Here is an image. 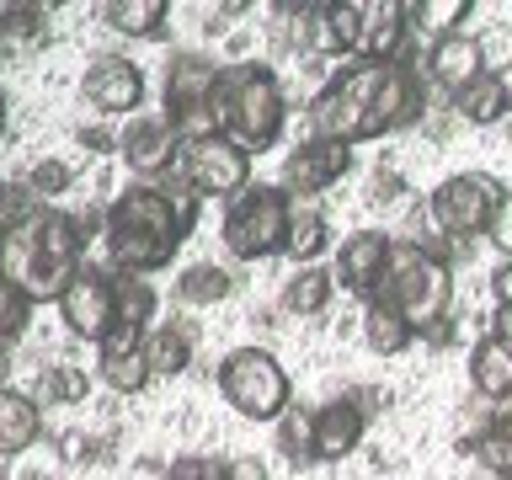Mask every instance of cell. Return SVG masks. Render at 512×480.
<instances>
[{
	"mask_svg": "<svg viewBox=\"0 0 512 480\" xmlns=\"http://www.w3.org/2000/svg\"><path fill=\"white\" fill-rule=\"evenodd\" d=\"M198 219V198L176 182H134L102 208V246L112 256V272L144 278L160 272L182 251V240Z\"/></svg>",
	"mask_w": 512,
	"mask_h": 480,
	"instance_id": "1",
	"label": "cell"
},
{
	"mask_svg": "<svg viewBox=\"0 0 512 480\" xmlns=\"http://www.w3.org/2000/svg\"><path fill=\"white\" fill-rule=\"evenodd\" d=\"M80 267H86V240L75 230V214L38 208L0 235V283H11L27 304H59Z\"/></svg>",
	"mask_w": 512,
	"mask_h": 480,
	"instance_id": "2",
	"label": "cell"
},
{
	"mask_svg": "<svg viewBox=\"0 0 512 480\" xmlns=\"http://www.w3.org/2000/svg\"><path fill=\"white\" fill-rule=\"evenodd\" d=\"M283 123H288V96H283V80L256 59H240V64H224L219 75V91H214V128L219 139H230L235 150L246 155H262L283 139Z\"/></svg>",
	"mask_w": 512,
	"mask_h": 480,
	"instance_id": "3",
	"label": "cell"
},
{
	"mask_svg": "<svg viewBox=\"0 0 512 480\" xmlns=\"http://www.w3.org/2000/svg\"><path fill=\"white\" fill-rule=\"evenodd\" d=\"M374 299L390 304L416 336H427L454 310V267L443 262V251H427L416 240H395L390 267H384V283Z\"/></svg>",
	"mask_w": 512,
	"mask_h": 480,
	"instance_id": "4",
	"label": "cell"
},
{
	"mask_svg": "<svg viewBox=\"0 0 512 480\" xmlns=\"http://www.w3.org/2000/svg\"><path fill=\"white\" fill-rule=\"evenodd\" d=\"M384 75H390V64H374V59L342 64L310 102V134L326 144L374 139V102H379Z\"/></svg>",
	"mask_w": 512,
	"mask_h": 480,
	"instance_id": "5",
	"label": "cell"
},
{
	"mask_svg": "<svg viewBox=\"0 0 512 480\" xmlns=\"http://www.w3.org/2000/svg\"><path fill=\"white\" fill-rule=\"evenodd\" d=\"M288 224H294V198L278 182H251L240 198L224 203L219 235L235 262H272L288 246Z\"/></svg>",
	"mask_w": 512,
	"mask_h": 480,
	"instance_id": "6",
	"label": "cell"
},
{
	"mask_svg": "<svg viewBox=\"0 0 512 480\" xmlns=\"http://www.w3.org/2000/svg\"><path fill=\"white\" fill-rule=\"evenodd\" d=\"M219 395L224 406L246 422H278V416L294 406V384H288V368L272 358L267 347H235L224 352L219 363Z\"/></svg>",
	"mask_w": 512,
	"mask_h": 480,
	"instance_id": "7",
	"label": "cell"
},
{
	"mask_svg": "<svg viewBox=\"0 0 512 480\" xmlns=\"http://www.w3.org/2000/svg\"><path fill=\"white\" fill-rule=\"evenodd\" d=\"M171 182L187 187L192 198H240L251 187V155L235 150L230 139L208 134V139H187L176 150V166H171Z\"/></svg>",
	"mask_w": 512,
	"mask_h": 480,
	"instance_id": "8",
	"label": "cell"
},
{
	"mask_svg": "<svg viewBox=\"0 0 512 480\" xmlns=\"http://www.w3.org/2000/svg\"><path fill=\"white\" fill-rule=\"evenodd\" d=\"M502 192L507 187L496 182L491 171H459V176H448V182L432 187L427 214L448 240H475V235L491 230V214H496V203H502Z\"/></svg>",
	"mask_w": 512,
	"mask_h": 480,
	"instance_id": "9",
	"label": "cell"
},
{
	"mask_svg": "<svg viewBox=\"0 0 512 480\" xmlns=\"http://www.w3.org/2000/svg\"><path fill=\"white\" fill-rule=\"evenodd\" d=\"M59 320L64 331L80 336V342H96L102 347V336L118 326V299H112V272L107 267H80L70 288L59 294Z\"/></svg>",
	"mask_w": 512,
	"mask_h": 480,
	"instance_id": "10",
	"label": "cell"
},
{
	"mask_svg": "<svg viewBox=\"0 0 512 480\" xmlns=\"http://www.w3.org/2000/svg\"><path fill=\"white\" fill-rule=\"evenodd\" d=\"M219 75L224 64L214 54H198V48H187V54H171L166 64V118H198V112H214V91H219Z\"/></svg>",
	"mask_w": 512,
	"mask_h": 480,
	"instance_id": "11",
	"label": "cell"
},
{
	"mask_svg": "<svg viewBox=\"0 0 512 480\" xmlns=\"http://www.w3.org/2000/svg\"><path fill=\"white\" fill-rule=\"evenodd\" d=\"M80 96L102 112V118H139V102H144V70L134 59H118V54H102L91 59L86 80H80Z\"/></svg>",
	"mask_w": 512,
	"mask_h": 480,
	"instance_id": "12",
	"label": "cell"
},
{
	"mask_svg": "<svg viewBox=\"0 0 512 480\" xmlns=\"http://www.w3.org/2000/svg\"><path fill=\"white\" fill-rule=\"evenodd\" d=\"M347 171H352V144L310 139V144H299V150L283 160L278 187H283L294 203H304V198H315V192H326L331 182H342Z\"/></svg>",
	"mask_w": 512,
	"mask_h": 480,
	"instance_id": "13",
	"label": "cell"
},
{
	"mask_svg": "<svg viewBox=\"0 0 512 480\" xmlns=\"http://www.w3.org/2000/svg\"><path fill=\"white\" fill-rule=\"evenodd\" d=\"M390 251H395V235L384 230H358L336 246V262H331V278L347 288V294H363L374 299L379 283H384V267H390Z\"/></svg>",
	"mask_w": 512,
	"mask_h": 480,
	"instance_id": "14",
	"label": "cell"
},
{
	"mask_svg": "<svg viewBox=\"0 0 512 480\" xmlns=\"http://www.w3.org/2000/svg\"><path fill=\"white\" fill-rule=\"evenodd\" d=\"M176 150H182V139H176V128L166 112H150V118H128V128L118 134V155L128 160V171H139L144 182H155V176H171L176 166Z\"/></svg>",
	"mask_w": 512,
	"mask_h": 480,
	"instance_id": "15",
	"label": "cell"
},
{
	"mask_svg": "<svg viewBox=\"0 0 512 480\" xmlns=\"http://www.w3.org/2000/svg\"><path fill=\"white\" fill-rule=\"evenodd\" d=\"M422 112H427L422 70H416L411 59L390 64V75H384V86H379V102H374V134H400V128H411Z\"/></svg>",
	"mask_w": 512,
	"mask_h": 480,
	"instance_id": "16",
	"label": "cell"
},
{
	"mask_svg": "<svg viewBox=\"0 0 512 480\" xmlns=\"http://www.w3.org/2000/svg\"><path fill=\"white\" fill-rule=\"evenodd\" d=\"M475 75H486V43L470 38L464 27L427 48V80H432V86H443L448 96H459Z\"/></svg>",
	"mask_w": 512,
	"mask_h": 480,
	"instance_id": "17",
	"label": "cell"
},
{
	"mask_svg": "<svg viewBox=\"0 0 512 480\" xmlns=\"http://www.w3.org/2000/svg\"><path fill=\"white\" fill-rule=\"evenodd\" d=\"M363 432H368V416L352 406L347 395H336V400H326V406H315V459H320V464H336V459L358 454Z\"/></svg>",
	"mask_w": 512,
	"mask_h": 480,
	"instance_id": "18",
	"label": "cell"
},
{
	"mask_svg": "<svg viewBox=\"0 0 512 480\" xmlns=\"http://www.w3.org/2000/svg\"><path fill=\"white\" fill-rule=\"evenodd\" d=\"M406 38H411V27H406V6H400V0L363 6V48H358V59L400 64V59H411L406 54Z\"/></svg>",
	"mask_w": 512,
	"mask_h": 480,
	"instance_id": "19",
	"label": "cell"
},
{
	"mask_svg": "<svg viewBox=\"0 0 512 480\" xmlns=\"http://www.w3.org/2000/svg\"><path fill=\"white\" fill-rule=\"evenodd\" d=\"M310 48L320 59H342L363 48V6H347V0H331V6H315L310 22Z\"/></svg>",
	"mask_w": 512,
	"mask_h": 480,
	"instance_id": "20",
	"label": "cell"
},
{
	"mask_svg": "<svg viewBox=\"0 0 512 480\" xmlns=\"http://www.w3.org/2000/svg\"><path fill=\"white\" fill-rule=\"evenodd\" d=\"M43 438V406L27 390H6L0 384V464L27 454Z\"/></svg>",
	"mask_w": 512,
	"mask_h": 480,
	"instance_id": "21",
	"label": "cell"
},
{
	"mask_svg": "<svg viewBox=\"0 0 512 480\" xmlns=\"http://www.w3.org/2000/svg\"><path fill=\"white\" fill-rule=\"evenodd\" d=\"M192 347H198V326L182 320V315L144 331V363H150V374H187Z\"/></svg>",
	"mask_w": 512,
	"mask_h": 480,
	"instance_id": "22",
	"label": "cell"
},
{
	"mask_svg": "<svg viewBox=\"0 0 512 480\" xmlns=\"http://www.w3.org/2000/svg\"><path fill=\"white\" fill-rule=\"evenodd\" d=\"M448 107H454V118L470 123V128H496V123L512 118V102H507V91H502V80H496V70L475 75L459 96H448Z\"/></svg>",
	"mask_w": 512,
	"mask_h": 480,
	"instance_id": "23",
	"label": "cell"
},
{
	"mask_svg": "<svg viewBox=\"0 0 512 480\" xmlns=\"http://www.w3.org/2000/svg\"><path fill=\"white\" fill-rule=\"evenodd\" d=\"M470 390L480 400H512V347L491 331L470 347Z\"/></svg>",
	"mask_w": 512,
	"mask_h": 480,
	"instance_id": "24",
	"label": "cell"
},
{
	"mask_svg": "<svg viewBox=\"0 0 512 480\" xmlns=\"http://www.w3.org/2000/svg\"><path fill=\"white\" fill-rule=\"evenodd\" d=\"M331 294H336L331 267H294V278H288V283H283V294H278V310H283V315L310 320V315H326Z\"/></svg>",
	"mask_w": 512,
	"mask_h": 480,
	"instance_id": "25",
	"label": "cell"
},
{
	"mask_svg": "<svg viewBox=\"0 0 512 480\" xmlns=\"http://www.w3.org/2000/svg\"><path fill=\"white\" fill-rule=\"evenodd\" d=\"M326 246H331V224H326V214H320V208H310V203H294V224H288V246H283V256H288V262H299V267H320Z\"/></svg>",
	"mask_w": 512,
	"mask_h": 480,
	"instance_id": "26",
	"label": "cell"
},
{
	"mask_svg": "<svg viewBox=\"0 0 512 480\" xmlns=\"http://www.w3.org/2000/svg\"><path fill=\"white\" fill-rule=\"evenodd\" d=\"M358 326H363L368 352H379V358H400V352L416 342V331L390 310V304H379V299H368V304H363V320H358Z\"/></svg>",
	"mask_w": 512,
	"mask_h": 480,
	"instance_id": "27",
	"label": "cell"
},
{
	"mask_svg": "<svg viewBox=\"0 0 512 480\" xmlns=\"http://www.w3.org/2000/svg\"><path fill=\"white\" fill-rule=\"evenodd\" d=\"M166 16H171L166 0H107L102 6V22L123 38H160Z\"/></svg>",
	"mask_w": 512,
	"mask_h": 480,
	"instance_id": "28",
	"label": "cell"
},
{
	"mask_svg": "<svg viewBox=\"0 0 512 480\" xmlns=\"http://www.w3.org/2000/svg\"><path fill=\"white\" fill-rule=\"evenodd\" d=\"M475 16V0H406V27L411 32H432V43L459 32V22Z\"/></svg>",
	"mask_w": 512,
	"mask_h": 480,
	"instance_id": "29",
	"label": "cell"
},
{
	"mask_svg": "<svg viewBox=\"0 0 512 480\" xmlns=\"http://www.w3.org/2000/svg\"><path fill=\"white\" fill-rule=\"evenodd\" d=\"M112 299H118V326H134V331L155 326L160 294H155L150 278H123V272H112Z\"/></svg>",
	"mask_w": 512,
	"mask_h": 480,
	"instance_id": "30",
	"label": "cell"
},
{
	"mask_svg": "<svg viewBox=\"0 0 512 480\" xmlns=\"http://www.w3.org/2000/svg\"><path fill=\"white\" fill-rule=\"evenodd\" d=\"M230 288H235V278L219 262H192L182 278H176V299L192 304V310H208V304L230 299Z\"/></svg>",
	"mask_w": 512,
	"mask_h": 480,
	"instance_id": "31",
	"label": "cell"
},
{
	"mask_svg": "<svg viewBox=\"0 0 512 480\" xmlns=\"http://www.w3.org/2000/svg\"><path fill=\"white\" fill-rule=\"evenodd\" d=\"M459 454H475L491 475L512 480V422H496V416H491V422L480 427L475 438H464V443H459Z\"/></svg>",
	"mask_w": 512,
	"mask_h": 480,
	"instance_id": "32",
	"label": "cell"
},
{
	"mask_svg": "<svg viewBox=\"0 0 512 480\" xmlns=\"http://www.w3.org/2000/svg\"><path fill=\"white\" fill-rule=\"evenodd\" d=\"M86 390H91V379L75 363H48L38 384H32V400L38 406H75V400H86Z\"/></svg>",
	"mask_w": 512,
	"mask_h": 480,
	"instance_id": "33",
	"label": "cell"
},
{
	"mask_svg": "<svg viewBox=\"0 0 512 480\" xmlns=\"http://www.w3.org/2000/svg\"><path fill=\"white\" fill-rule=\"evenodd\" d=\"M272 427H278V448L294 464L299 459H315V411L310 406H288Z\"/></svg>",
	"mask_w": 512,
	"mask_h": 480,
	"instance_id": "34",
	"label": "cell"
},
{
	"mask_svg": "<svg viewBox=\"0 0 512 480\" xmlns=\"http://www.w3.org/2000/svg\"><path fill=\"white\" fill-rule=\"evenodd\" d=\"M96 368H102V384L118 395H139L144 384H150V363H144V347L139 352H118V358H96Z\"/></svg>",
	"mask_w": 512,
	"mask_h": 480,
	"instance_id": "35",
	"label": "cell"
},
{
	"mask_svg": "<svg viewBox=\"0 0 512 480\" xmlns=\"http://www.w3.org/2000/svg\"><path fill=\"white\" fill-rule=\"evenodd\" d=\"M70 182H75V171L70 166H64V160H38V166H32L27 171V192H32V198H59V192H70Z\"/></svg>",
	"mask_w": 512,
	"mask_h": 480,
	"instance_id": "36",
	"label": "cell"
},
{
	"mask_svg": "<svg viewBox=\"0 0 512 480\" xmlns=\"http://www.w3.org/2000/svg\"><path fill=\"white\" fill-rule=\"evenodd\" d=\"M27 320H32V304L11 283H0V342H16L27 331Z\"/></svg>",
	"mask_w": 512,
	"mask_h": 480,
	"instance_id": "37",
	"label": "cell"
},
{
	"mask_svg": "<svg viewBox=\"0 0 512 480\" xmlns=\"http://www.w3.org/2000/svg\"><path fill=\"white\" fill-rule=\"evenodd\" d=\"M166 480H224V459L219 454H176L166 464Z\"/></svg>",
	"mask_w": 512,
	"mask_h": 480,
	"instance_id": "38",
	"label": "cell"
},
{
	"mask_svg": "<svg viewBox=\"0 0 512 480\" xmlns=\"http://www.w3.org/2000/svg\"><path fill=\"white\" fill-rule=\"evenodd\" d=\"M486 240L502 256H512V187L502 192V203H496V214H491V230H486Z\"/></svg>",
	"mask_w": 512,
	"mask_h": 480,
	"instance_id": "39",
	"label": "cell"
},
{
	"mask_svg": "<svg viewBox=\"0 0 512 480\" xmlns=\"http://www.w3.org/2000/svg\"><path fill=\"white\" fill-rule=\"evenodd\" d=\"M144 347V331H134V326H112L107 336H102V358H118V352H139Z\"/></svg>",
	"mask_w": 512,
	"mask_h": 480,
	"instance_id": "40",
	"label": "cell"
},
{
	"mask_svg": "<svg viewBox=\"0 0 512 480\" xmlns=\"http://www.w3.org/2000/svg\"><path fill=\"white\" fill-rule=\"evenodd\" d=\"M224 480H267V464L256 454H235V459H224Z\"/></svg>",
	"mask_w": 512,
	"mask_h": 480,
	"instance_id": "41",
	"label": "cell"
},
{
	"mask_svg": "<svg viewBox=\"0 0 512 480\" xmlns=\"http://www.w3.org/2000/svg\"><path fill=\"white\" fill-rule=\"evenodd\" d=\"M491 294H496V310H512V256L491 267Z\"/></svg>",
	"mask_w": 512,
	"mask_h": 480,
	"instance_id": "42",
	"label": "cell"
},
{
	"mask_svg": "<svg viewBox=\"0 0 512 480\" xmlns=\"http://www.w3.org/2000/svg\"><path fill=\"white\" fill-rule=\"evenodd\" d=\"M347 400H352V406H358L363 416H374V411L390 406V390H374V384H363V390H347Z\"/></svg>",
	"mask_w": 512,
	"mask_h": 480,
	"instance_id": "43",
	"label": "cell"
},
{
	"mask_svg": "<svg viewBox=\"0 0 512 480\" xmlns=\"http://www.w3.org/2000/svg\"><path fill=\"white\" fill-rule=\"evenodd\" d=\"M390 198H400V176H374V203H390Z\"/></svg>",
	"mask_w": 512,
	"mask_h": 480,
	"instance_id": "44",
	"label": "cell"
},
{
	"mask_svg": "<svg viewBox=\"0 0 512 480\" xmlns=\"http://www.w3.org/2000/svg\"><path fill=\"white\" fill-rule=\"evenodd\" d=\"M80 144H91V150H118V139L102 134V128H80Z\"/></svg>",
	"mask_w": 512,
	"mask_h": 480,
	"instance_id": "45",
	"label": "cell"
},
{
	"mask_svg": "<svg viewBox=\"0 0 512 480\" xmlns=\"http://www.w3.org/2000/svg\"><path fill=\"white\" fill-rule=\"evenodd\" d=\"M491 336L512 347V310H496V315H491Z\"/></svg>",
	"mask_w": 512,
	"mask_h": 480,
	"instance_id": "46",
	"label": "cell"
},
{
	"mask_svg": "<svg viewBox=\"0 0 512 480\" xmlns=\"http://www.w3.org/2000/svg\"><path fill=\"white\" fill-rule=\"evenodd\" d=\"M496 80H502V91H507V102H512V59L502 64V70H496Z\"/></svg>",
	"mask_w": 512,
	"mask_h": 480,
	"instance_id": "47",
	"label": "cell"
},
{
	"mask_svg": "<svg viewBox=\"0 0 512 480\" xmlns=\"http://www.w3.org/2000/svg\"><path fill=\"white\" fill-rule=\"evenodd\" d=\"M0 134H6V91H0Z\"/></svg>",
	"mask_w": 512,
	"mask_h": 480,
	"instance_id": "48",
	"label": "cell"
},
{
	"mask_svg": "<svg viewBox=\"0 0 512 480\" xmlns=\"http://www.w3.org/2000/svg\"><path fill=\"white\" fill-rule=\"evenodd\" d=\"M507 150H512V118H507Z\"/></svg>",
	"mask_w": 512,
	"mask_h": 480,
	"instance_id": "49",
	"label": "cell"
},
{
	"mask_svg": "<svg viewBox=\"0 0 512 480\" xmlns=\"http://www.w3.org/2000/svg\"><path fill=\"white\" fill-rule=\"evenodd\" d=\"M0 54H6V43H0Z\"/></svg>",
	"mask_w": 512,
	"mask_h": 480,
	"instance_id": "50",
	"label": "cell"
}]
</instances>
